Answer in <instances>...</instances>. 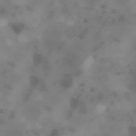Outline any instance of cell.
Instances as JSON below:
<instances>
[{
	"mask_svg": "<svg viewBox=\"0 0 136 136\" xmlns=\"http://www.w3.org/2000/svg\"><path fill=\"white\" fill-rule=\"evenodd\" d=\"M113 95L115 97H116V96H117V94L116 92H113Z\"/></svg>",
	"mask_w": 136,
	"mask_h": 136,
	"instance_id": "ffe728a7",
	"label": "cell"
},
{
	"mask_svg": "<svg viewBox=\"0 0 136 136\" xmlns=\"http://www.w3.org/2000/svg\"><path fill=\"white\" fill-rule=\"evenodd\" d=\"M67 129L69 131L71 132L74 133V132H75V130H74V129L71 127H69V126H68V127H67Z\"/></svg>",
	"mask_w": 136,
	"mask_h": 136,
	"instance_id": "9a60e30c",
	"label": "cell"
},
{
	"mask_svg": "<svg viewBox=\"0 0 136 136\" xmlns=\"http://www.w3.org/2000/svg\"><path fill=\"white\" fill-rule=\"evenodd\" d=\"M79 109V112L80 113L82 114H85L86 113V105L83 102L80 103Z\"/></svg>",
	"mask_w": 136,
	"mask_h": 136,
	"instance_id": "ba28073f",
	"label": "cell"
},
{
	"mask_svg": "<svg viewBox=\"0 0 136 136\" xmlns=\"http://www.w3.org/2000/svg\"><path fill=\"white\" fill-rule=\"evenodd\" d=\"M81 74V73L80 72V71H77V72H76L75 73V74H74V75L76 77H78Z\"/></svg>",
	"mask_w": 136,
	"mask_h": 136,
	"instance_id": "d6986e66",
	"label": "cell"
},
{
	"mask_svg": "<svg viewBox=\"0 0 136 136\" xmlns=\"http://www.w3.org/2000/svg\"><path fill=\"white\" fill-rule=\"evenodd\" d=\"M128 132L130 136H134L136 135V127L130 126L128 128Z\"/></svg>",
	"mask_w": 136,
	"mask_h": 136,
	"instance_id": "9c48e42d",
	"label": "cell"
},
{
	"mask_svg": "<svg viewBox=\"0 0 136 136\" xmlns=\"http://www.w3.org/2000/svg\"><path fill=\"white\" fill-rule=\"evenodd\" d=\"M15 117V113L14 111H12L9 114L8 116V119L9 120H13Z\"/></svg>",
	"mask_w": 136,
	"mask_h": 136,
	"instance_id": "7c38bea8",
	"label": "cell"
},
{
	"mask_svg": "<svg viewBox=\"0 0 136 136\" xmlns=\"http://www.w3.org/2000/svg\"><path fill=\"white\" fill-rule=\"evenodd\" d=\"M29 84L32 88H35L38 86L40 80L39 77L34 75H31L29 78Z\"/></svg>",
	"mask_w": 136,
	"mask_h": 136,
	"instance_id": "3957f363",
	"label": "cell"
},
{
	"mask_svg": "<svg viewBox=\"0 0 136 136\" xmlns=\"http://www.w3.org/2000/svg\"><path fill=\"white\" fill-rule=\"evenodd\" d=\"M7 65H8V66H10V67L12 68H15V65H14V64L13 63H12V62H7Z\"/></svg>",
	"mask_w": 136,
	"mask_h": 136,
	"instance_id": "5bb4252c",
	"label": "cell"
},
{
	"mask_svg": "<svg viewBox=\"0 0 136 136\" xmlns=\"http://www.w3.org/2000/svg\"><path fill=\"white\" fill-rule=\"evenodd\" d=\"M69 102L70 109L73 111L76 109L80 104L79 100L75 97H70L69 99Z\"/></svg>",
	"mask_w": 136,
	"mask_h": 136,
	"instance_id": "7a4b0ae2",
	"label": "cell"
},
{
	"mask_svg": "<svg viewBox=\"0 0 136 136\" xmlns=\"http://www.w3.org/2000/svg\"><path fill=\"white\" fill-rule=\"evenodd\" d=\"M45 109L46 111H47L48 112H51L52 111V109L50 108V107L47 106V105L45 107Z\"/></svg>",
	"mask_w": 136,
	"mask_h": 136,
	"instance_id": "ac0fdd59",
	"label": "cell"
},
{
	"mask_svg": "<svg viewBox=\"0 0 136 136\" xmlns=\"http://www.w3.org/2000/svg\"><path fill=\"white\" fill-rule=\"evenodd\" d=\"M4 110L3 109H1L0 110V112L1 113H4Z\"/></svg>",
	"mask_w": 136,
	"mask_h": 136,
	"instance_id": "7402d4cb",
	"label": "cell"
},
{
	"mask_svg": "<svg viewBox=\"0 0 136 136\" xmlns=\"http://www.w3.org/2000/svg\"><path fill=\"white\" fill-rule=\"evenodd\" d=\"M4 88H5L8 89H12L11 87L8 84H4Z\"/></svg>",
	"mask_w": 136,
	"mask_h": 136,
	"instance_id": "e0dca14e",
	"label": "cell"
},
{
	"mask_svg": "<svg viewBox=\"0 0 136 136\" xmlns=\"http://www.w3.org/2000/svg\"><path fill=\"white\" fill-rule=\"evenodd\" d=\"M73 110L71 109L70 110H68L67 112V114H66V119H69L71 118L73 115Z\"/></svg>",
	"mask_w": 136,
	"mask_h": 136,
	"instance_id": "4fadbf2b",
	"label": "cell"
},
{
	"mask_svg": "<svg viewBox=\"0 0 136 136\" xmlns=\"http://www.w3.org/2000/svg\"><path fill=\"white\" fill-rule=\"evenodd\" d=\"M38 86V90L40 92H44L46 91L47 89L46 85L43 80L40 81Z\"/></svg>",
	"mask_w": 136,
	"mask_h": 136,
	"instance_id": "8992f818",
	"label": "cell"
},
{
	"mask_svg": "<svg viewBox=\"0 0 136 136\" xmlns=\"http://www.w3.org/2000/svg\"><path fill=\"white\" fill-rule=\"evenodd\" d=\"M103 98H104V95L102 94H100L98 96L97 99L99 100H102Z\"/></svg>",
	"mask_w": 136,
	"mask_h": 136,
	"instance_id": "2e32d148",
	"label": "cell"
},
{
	"mask_svg": "<svg viewBox=\"0 0 136 136\" xmlns=\"http://www.w3.org/2000/svg\"><path fill=\"white\" fill-rule=\"evenodd\" d=\"M0 124L1 125L3 124L4 122V121L3 120V119H1L0 121Z\"/></svg>",
	"mask_w": 136,
	"mask_h": 136,
	"instance_id": "44dd1931",
	"label": "cell"
},
{
	"mask_svg": "<svg viewBox=\"0 0 136 136\" xmlns=\"http://www.w3.org/2000/svg\"><path fill=\"white\" fill-rule=\"evenodd\" d=\"M43 60L42 56L39 54H34L33 56V61L34 65L35 66H39V65L41 63Z\"/></svg>",
	"mask_w": 136,
	"mask_h": 136,
	"instance_id": "5b68a950",
	"label": "cell"
},
{
	"mask_svg": "<svg viewBox=\"0 0 136 136\" xmlns=\"http://www.w3.org/2000/svg\"><path fill=\"white\" fill-rule=\"evenodd\" d=\"M32 93L31 89H27L24 95L23 98V102H25L29 99Z\"/></svg>",
	"mask_w": 136,
	"mask_h": 136,
	"instance_id": "52a82bcc",
	"label": "cell"
},
{
	"mask_svg": "<svg viewBox=\"0 0 136 136\" xmlns=\"http://www.w3.org/2000/svg\"><path fill=\"white\" fill-rule=\"evenodd\" d=\"M13 31L17 34H19L24 28V26L22 23H14L11 26Z\"/></svg>",
	"mask_w": 136,
	"mask_h": 136,
	"instance_id": "277c9868",
	"label": "cell"
},
{
	"mask_svg": "<svg viewBox=\"0 0 136 136\" xmlns=\"http://www.w3.org/2000/svg\"><path fill=\"white\" fill-rule=\"evenodd\" d=\"M49 68V64L47 61L46 60H43V64L42 65V69L44 71H46Z\"/></svg>",
	"mask_w": 136,
	"mask_h": 136,
	"instance_id": "30bf717a",
	"label": "cell"
},
{
	"mask_svg": "<svg viewBox=\"0 0 136 136\" xmlns=\"http://www.w3.org/2000/svg\"><path fill=\"white\" fill-rule=\"evenodd\" d=\"M33 134H35V135H37V134H38V133L36 131H33Z\"/></svg>",
	"mask_w": 136,
	"mask_h": 136,
	"instance_id": "603a6c76",
	"label": "cell"
},
{
	"mask_svg": "<svg viewBox=\"0 0 136 136\" xmlns=\"http://www.w3.org/2000/svg\"><path fill=\"white\" fill-rule=\"evenodd\" d=\"M59 133L58 130L54 129H53L50 133V136H57Z\"/></svg>",
	"mask_w": 136,
	"mask_h": 136,
	"instance_id": "8fae6325",
	"label": "cell"
},
{
	"mask_svg": "<svg viewBox=\"0 0 136 136\" xmlns=\"http://www.w3.org/2000/svg\"><path fill=\"white\" fill-rule=\"evenodd\" d=\"M60 85L64 88H68L73 85V77L70 74L67 73L64 76L63 79L59 82Z\"/></svg>",
	"mask_w": 136,
	"mask_h": 136,
	"instance_id": "6da1fadb",
	"label": "cell"
}]
</instances>
